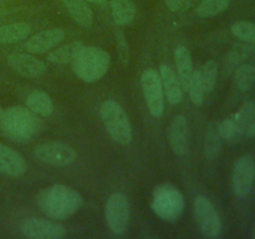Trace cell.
<instances>
[{"instance_id": "obj_1", "label": "cell", "mask_w": 255, "mask_h": 239, "mask_svg": "<svg viewBox=\"0 0 255 239\" xmlns=\"http://www.w3.org/2000/svg\"><path fill=\"white\" fill-rule=\"evenodd\" d=\"M40 211L52 219H66L81 208L84 199L74 188L65 184H54L42 189L36 198Z\"/></svg>"}, {"instance_id": "obj_2", "label": "cell", "mask_w": 255, "mask_h": 239, "mask_svg": "<svg viewBox=\"0 0 255 239\" xmlns=\"http://www.w3.org/2000/svg\"><path fill=\"white\" fill-rule=\"evenodd\" d=\"M41 122L37 115L22 106H11L0 116V131L10 141L24 143L31 141L39 132Z\"/></svg>"}, {"instance_id": "obj_3", "label": "cell", "mask_w": 255, "mask_h": 239, "mask_svg": "<svg viewBox=\"0 0 255 239\" xmlns=\"http://www.w3.org/2000/svg\"><path fill=\"white\" fill-rule=\"evenodd\" d=\"M111 56L104 49L85 46L72 62L74 71L82 81L91 82L102 79L110 69Z\"/></svg>"}, {"instance_id": "obj_4", "label": "cell", "mask_w": 255, "mask_h": 239, "mask_svg": "<svg viewBox=\"0 0 255 239\" xmlns=\"http://www.w3.org/2000/svg\"><path fill=\"white\" fill-rule=\"evenodd\" d=\"M152 209L162 221L177 222L184 209V198L181 191L169 183L157 186L152 196Z\"/></svg>"}, {"instance_id": "obj_5", "label": "cell", "mask_w": 255, "mask_h": 239, "mask_svg": "<svg viewBox=\"0 0 255 239\" xmlns=\"http://www.w3.org/2000/svg\"><path fill=\"white\" fill-rule=\"evenodd\" d=\"M100 115L107 133L115 142L124 146L131 143L132 127L121 105L114 100H107L101 105Z\"/></svg>"}, {"instance_id": "obj_6", "label": "cell", "mask_w": 255, "mask_h": 239, "mask_svg": "<svg viewBox=\"0 0 255 239\" xmlns=\"http://www.w3.org/2000/svg\"><path fill=\"white\" fill-rule=\"evenodd\" d=\"M105 218L110 231L121 236L127 229L129 221L128 199L122 193H112L105 206Z\"/></svg>"}, {"instance_id": "obj_7", "label": "cell", "mask_w": 255, "mask_h": 239, "mask_svg": "<svg viewBox=\"0 0 255 239\" xmlns=\"http://www.w3.org/2000/svg\"><path fill=\"white\" fill-rule=\"evenodd\" d=\"M141 86L149 114L158 119L164 112V94L161 77L154 69H147L142 72Z\"/></svg>"}, {"instance_id": "obj_8", "label": "cell", "mask_w": 255, "mask_h": 239, "mask_svg": "<svg viewBox=\"0 0 255 239\" xmlns=\"http://www.w3.org/2000/svg\"><path fill=\"white\" fill-rule=\"evenodd\" d=\"M34 157L45 164L65 167L76 159V151L64 142H47L35 147Z\"/></svg>"}, {"instance_id": "obj_9", "label": "cell", "mask_w": 255, "mask_h": 239, "mask_svg": "<svg viewBox=\"0 0 255 239\" xmlns=\"http://www.w3.org/2000/svg\"><path fill=\"white\" fill-rule=\"evenodd\" d=\"M194 217L199 231L207 238H216L222 229L221 219L213 204L204 196H197L194 199Z\"/></svg>"}, {"instance_id": "obj_10", "label": "cell", "mask_w": 255, "mask_h": 239, "mask_svg": "<svg viewBox=\"0 0 255 239\" xmlns=\"http://www.w3.org/2000/svg\"><path fill=\"white\" fill-rule=\"evenodd\" d=\"M255 161L252 156H242L236 161L232 172V187L238 198H246L253 189Z\"/></svg>"}, {"instance_id": "obj_11", "label": "cell", "mask_w": 255, "mask_h": 239, "mask_svg": "<svg viewBox=\"0 0 255 239\" xmlns=\"http://www.w3.org/2000/svg\"><path fill=\"white\" fill-rule=\"evenodd\" d=\"M21 232L31 239H60L66 236V229L57 222L40 218H27L21 223Z\"/></svg>"}, {"instance_id": "obj_12", "label": "cell", "mask_w": 255, "mask_h": 239, "mask_svg": "<svg viewBox=\"0 0 255 239\" xmlns=\"http://www.w3.org/2000/svg\"><path fill=\"white\" fill-rule=\"evenodd\" d=\"M7 65L15 74L26 79H34L45 74L46 65L37 57L22 52H12L7 56Z\"/></svg>"}, {"instance_id": "obj_13", "label": "cell", "mask_w": 255, "mask_h": 239, "mask_svg": "<svg viewBox=\"0 0 255 239\" xmlns=\"http://www.w3.org/2000/svg\"><path fill=\"white\" fill-rule=\"evenodd\" d=\"M64 30L59 29V27L42 30V31L29 37L26 44H25V47L31 54H44V52H47L49 50L56 47L57 44H60L64 40Z\"/></svg>"}, {"instance_id": "obj_14", "label": "cell", "mask_w": 255, "mask_h": 239, "mask_svg": "<svg viewBox=\"0 0 255 239\" xmlns=\"http://www.w3.org/2000/svg\"><path fill=\"white\" fill-rule=\"evenodd\" d=\"M169 143L177 156H184L188 152L189 129L183 115H178L172 121L169 127Z\"/></svg>"}, {"instance_id": "obj_15", "label": "cell", "mask_w": 255, "mask_h": 239, "mask_svg": "<svg viewBox=\"0 0 255 239\" xmlns=\"http://www.w3.org/2000/svg\"><path fill=\"white\" fill-rule=\"evenodd\" d=\"M25 159L10 147L0 143V173L9 177H21L26 173Z\"/></svg>"}, {"instance_id": "obj_16", "label": "cell", "mask_w": 255, "mask_h": 239, "mask_svg": "<svg viewBox=\"0 0 255 239\" xmlns=\"http://www.w3.org/2000/svg\"><path fill=\"white\" fill-rule=\"evenodd\" d=\"M159 77H161L162 89H163V94L166 95L167 101L171 105H178L183 99V89L176 72L168 65H161Z\"/></svg>"}, {"instance_id": "obj_17", "label": "cell", "mask_w": 255, "mask_h": 239, "mask_svg": "<svg viewBox=\"0 0 255 239\" xmlns=\"http://www.w3.org/2000/svg\"><path fill=\"white\" fill-rule=\"evenodd\" d=\"M174 61H176L177 76L181 82L182 89H183V91H187L192 72H193L191 51L186 46H178L174 50Z\"/></svg>"}, {"instance_id": "obj_18", "label": "cell", "mask_w": 255, "mask_h": 239, "mask_svg": "<svg viewBox=\"0 0 255 239\" xmlns=\"http://www.w3.org/2000/svg\"><path fill=\"white\" fill-rule=\"evenodd\" d=\"M85 47V44L79 40H74L62 46L56 47L47 55V60L55 65L72 64L79 52Z\"/></svg>"}, {"instance_id": "obj_19", "label": "cell", "mask_w": 255, "mask_h": 239, "mask_svg": "<svg viewBox=\"0 0 255 239\" xmlns=\"http://www.w3.org/2000/svg\"><path fill=\"white\" fill-rule=\"evenodd\" d=\"M72 19L82 27L90 29L94 24V14L86 0H62Z\"/></svg>"}, {"instance_id": "obj_20", "label": "cell", "mask_w": 255, "mask_h": 239, "mask_svg": "<svg viewBox=\"0 0 255 239\" xmlns=\"http://www.w3.org/2000/svg\"><path fill=\"white\" fill-rule=\"evenodd\" d=\"M26 106L34 114L42 117H49L52 114L54 105L49 95L41 90H34L26 96Z\"/></svg>"}, {"instance_id": "obj_21", "label": "cell", "mask_w": 255, "mask_h": 239, "mask_svg": "<svg viewBox=\"0 0 255 239\" xmlns=\"http://www.w3.org/2000/svg\"><path fill=\"white\" fill-rule=\"evenodd\" d=\"M110 7H111L112 19L121 26L131 24L136 16V9L131 0H111Z\"/></svg>"}, {"instance_id": "obj_22", "label": "cell", "mask_w": 255, "mask_h": 239, "mask_svg": "<svg viewBox=\"0 0 255 239\" xmlns=\"http://www.w3.org/2000/svg\"><path fill=\"white\" fill-rule=\"evenodd\" d=\"M31 32V29L25 22H14L0 26V44H15L25 40Z\"/></svg>"}, {"instance_id": "obj_23", "label": "cell", "mask_w": 255, "mask_h": 239, "mask_svg": "<svg viewBox=\"0 0 255 239\" xmlns=\"http://www.w3.org/2000/svg\"><path fill=\"white\" fill-rule=\"evenodd\" d=\"M222 146V137L219 136L218 128L214 122L207 126L206 134H204V156L209 161H213L218 157Z\"/></svg>"}, {"instance_id": "obj_24", "label": "cell", "mask_w": 255, "mask_h": 239, "mask_svg": "<svg viewBox=\"0 0 255 239\" xmlns=\"http://www.w3.org/2000/svg\"><path fill=\"white\" fill-rule=\"evenodd\" d=\"M254 117H255V101L246 102V104L239 109V111L233 115V119L237 124V129H238V137L246 136L247 129H248L249 124L252 123Z\"/></svg>"}, {"instance_id": "obj_25", "label": "cell", "mask_w": 255, "mask_h": 239, "mask_svg": "<svg viewBox=\"0 0 255 239\" xmlns=\"http://www.w3.org/2000/svg\"><path fill=\"white\" fill-rule=\"evenodd\" d=\"M254 51V47L252 44L243 42V44H236L226 57V66L227 69H234L236 66L241 65L244 60L248 59Z\"/></svg>"}, {"instance_id": "obj_26", "label": "cell", "mask_w": 255, "mask_h": 239, "mask_svg": "<svg viewBox=\"0 0 255 239\" xmlns=\"http://www.w3.org/2000/svg\"><path fill=\"white\" fill-rule=\"evenodd\" d=\"M234 84L242 92L251 90L255 84V65L244 64L237 67L234 72Z\"/></svg>"}, {"instance_id": "obj_27", "label": "cell", "mask_w": 255, "mask_h": 239, "mask_svg": "<svg viewBox=\"0 0 255 239\" xmlns=\"http://www.w3.org/2000/svg\"><path fill=\"white\" fill-rule=\"evenodd\" d=\"M228 6L229 0H202L196 12L201 17H211L223 12Z\"/></svg>"}, {"instance_id": "obj_28", "label": "cell", "mask_w": 255, "mask_h": 239, "mask_svg": "<svg viewBox=\"0 0 255 239\" xmlns=\"http://www.w3.org/2000/svg\"><path fill=\"white\" fill-rule=\"evenodd\" d=\"M231 31L237 39L242 40L243 42L255 45V24L246 20H241L232 25Z\"/></svg>"}, {"instance_id": "obj_29", "label": "cell", "mask_w": 255, "mask_h": 239, "mask_svg": "<svg viewBox=\"0 0 255 239\" xmlns=\"http://www.w3.org/2000/svg\"><path fill=\"white\" fill-rule=\"evenodd\" d=\"M201 79L202 84H203V89L206 94H211L213 91L214 86L217 82V76H218V66L214 60H208L204 62L203 67L201 71Z\"/></svg>"}, {"instance_id": "obj_30", "label": "cell", "mask_w": 255, "mask_h": 239, "mask_svg": "<svg viewBox=\"0 0 255 239\" xmlns=\"http://www.w3.org/2000/svg\"><path fill=\"white\" fill-rule=\"evenodd\" d=\"M187 91L189 92L191 101L193 102L194 105L201 106V105L203 104L204 94H206V92H204L203 84H202L201 72H199L198 70H193V72H192V76H191V80H189Z\"/></svg>"}, {"instance_id": "obj_31", "label": "cell", "mask_w": 255, "mask_h": 239, "mask_svg": "<svg viewBox=\"0 0 255 239\" xmlns=\"http://www.w3.org/2000/svg\"><path fill=\"white\" fill-rule=\"evenodd\" d=\"M217 128H218L219 136L223 139L232 141V139L238 138V129H237V124L233 116L227 117L226 120H223L221 123L217 124Z\"/></svg>"}, {"instance_id": "obj_32", "label": "cell", "mask_w": 255, "mask_h": 239, "mask_svg": "<svg viewBox=\"0 0 255 239\" xmlns=\"http://www.w3.org/2000/svg\"><path fill=\"white\" fill-rule=\"evenodd\" d=\"M164 1H166V5L169 7V10H172V11H179L184 6L187 0H164Z\"/></svg>"}, {"instance_id": "obj_33", "label": "cell", "mask_w": 255, "mask_h": 239, "mask_svg": "<svg viewBox=\"0 0 255 239\" xmlns=\"http://www.w3.org/2000/svg\"><path fill=\"white\" fill-rule=\"evenodd\" d=\"M246 136L252 137V138L255 137V117L253 119V121H252V123L249 124L248 129H247V132H246Z\"/></svg>"}, {"instance_id": "obj_34", "label": "cell", "mask_w": 255, "mask_h": 239, "mask_svg": "<svg viewBox=\"0 0 255 239\" xmlns=\"http://www.w3.org/2000/svg\"><path fill=\"white\" fill-rule=\"evenodd\" d=\"M87 2H92V4H104L106 0H86Z\"/></svg>"}, {"instance_id": "obj_35", "label": "cell", "mask_w": 255, "mask_h": 239, "mask_svg": "<svg viewBox=\"0 0 255 239\" xmlns=\"http://www.w3.org/2000/svg\"><path fill=\"white\" fill-rule=\"evenodd\" d=\"M2 111H4V110H2V107L0 106V116H1V114H2Z\"/></svg>"}, {"instance_id": "obj_36", "label": "cell", "mask_w": 255, "mask_h": 239, "mask_svg": "<svg viewBox=\"0 0 255 239\" xmlns=\"http://www.w3.org/2000/svg\"><path fill=\"white\" fill-rule=\"evenodd\" d=\"M253 238L255 239V226H254V231H253Z\"/></svg>"}, {"instance_id": "obj_37", "label": "cell", "mask_w": 255, "mask_h": 239, "mask_svg": "<svg viewBox=\"0 0 255 239\" xmlns=\"http://www.w3.org/2000/svg\"><path fill=\"white\" fill-rule=\"evenodd\" d=\"M254 57H255V55H254Z\"/></svg>"}]
</instances>
